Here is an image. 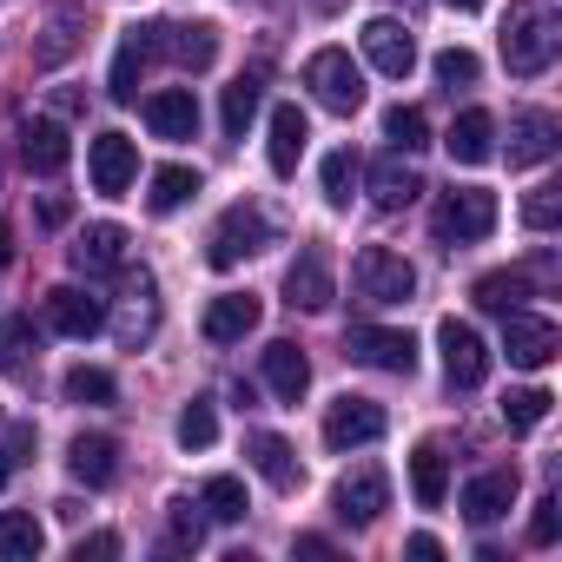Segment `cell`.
Masks as SVG:
<instances>
[{
    "mask_svg": "<svg viewBox=\"0 0 562 562\" xmlns=\"http://www.w3.org/2000/svg\"><path fill=\"white\" fill-rule=\"evenodd\" d=\"M199 509H205L212 522H245V483H238V476H205Z\"/></svg>",
    "mask_w": 562,
    "mask_h": 562,
    "instance_id": "8d00e7d4",
    "label": "cell"
},
{
    "mask_svg": "<svg viewBox=\"0 0 562 562\" xmlns=\"http://www.w3.org/2000/svg\"><path fill=\"white\" fill-rule=\"evenodd\" d=\"M14 258V232H8V218H0V265Z\"/></svg>",
    "mask_w": 562,
    "mask_h": 562,
    "instance_id": "f907efd6",
    "label": "cell"
},
{
    "mask_svg": "<svg viewBox=\"0 0 562 562\" xmlns=\"http://www.w3.org/2000/svg\"><path fill=\"white\" fill-rule=\"evenodd\" d=\"M87 41V0H54V14H47V41L34 47L41 67H60L67 54H80Z\"/></svg>",
    "mask_w": 562,
    "mask_h": 562,
    "instance_id": "d6986e66",
    "label": "cell"
},
{
    "mask_svg": "<svg viewBox=\"0 0 562 562\" xmlns=\"http://www.w3.org/2000/svg\"><path fill=\"white\" fill-rule=\"evenodd\" d=\"M285 305L292 312H325L331 305V265L318 251H299L292 271H285Z\"/></svg>",
    "mask_w": 562,
    "mask_h": 562,
    "instance_id": "44dd1931",
    "label": "cell"
},
{
    "mask_svg": "<svg viewBox=\"0 0 562 562\" xmlns=\"http://www.w3.org/2000/svg\"><path fill=\"white\" fill-rule=\"evenodd\" d=\"M34 358V318H0V371H27Z\"/></svg>",
    "mask_w": 562,
    "mask_h": 562,
    "instance_id": "ab89813d",
    "label": "cell"
},
{
    "mask_svg": "<svg viewBox=\"0 0 562 562\" xmlns=\"http://www.w3.org/2000/svg\"><path fill=\"white\" fill-rule=\"evenodd\" d=\"M258 312H265V305H258L251 292H225V299L205 305V338H212V345H238L245 331H258Z\"/></svg>",
    "mask_w": 562,
    "mask_h": 562,
    "instance_id": "d4e9b609",
    "label": "cell"
},
{
    "mask_svg": "<svg viewBox=\"0 0 562 562\" xmlns=\"http://www.w3.org/2000/svg\"><path fill=\"white\" fill-rule=\"evenodd\" d=\"M417 192H424V172H417L404 153H391V159H378V166H371V199H378L384 212L417 205Z\"/></svg>",
    "mask_w": 562,
    "mask_h": 562,
    "instance_id": "cb8c5ba5",
    "label": "cell"
},
{
    "mask_svg": "<svg viewBox=\"0 0 562 562\" xmlns=\"http://www.w3.org/2000/svg\"><path fill=\"white\" fill-rule=\"evenodd\" d=\"M305 87H312V100H318L325 113H358V106H364V74L351 67L345 47L312 54V60H305Z\"/></svg>",
    "mask_w": 562,
    "mask_h": 562,
    "instance_id": "277c9868",
    "label": "cell"
},
{
    "mask_svg": "<svg viewBox=\"0 0 562 562\" xmlns=\"http://www.w3.org/2000/svg\"><path fill=\"white\" fill-rule=\"evenodd\" d=\"M199 542H205V516H192V503L179 496L172 503V542L166 549H199Z\"/></svg>",
    "mask_w": 562,
    "mask_h": 562,
    "instance_id": "bcb514c9",
    "label": "cell"
},
{
    "mask_svg": "<svg viewBox=\"0 0 562 562\" xmlns=\"http://www.w3.org/2000/svg\"><path fill=\"white\" fill-rule=\"evenodd\" d=\"M443 8H457V14H476V8H483V0H443Z\"/></svg>",
    "mask_w": 562,
    "mask_h": 562,
    "instance_id": "f5cc1de1",
    "label": "cell"
},
{
    "mask_svg": "<svg viewBox=\"0 0 562 562\" xmlns=\"http://www.w3.org/2000/svg\"><path fill=\"white\" fill-rule=\"evenodd\" d=\"M443 146H450V159H457V166H483V159L496 153V120H490L483 106H470V113H457V120H450Z\"/></svg>",
    "mask_w": 562,
    "mask_h": 562,
    "instance_id": "603a6c76",
    "label": "cell"
},
{
    "mask_svg": "<svg viewBox=\"0 0 562 562\" xmlns=\"http://www.w3.org/2000/svg\"><path fill=\"white\" fill-rule=\"evenodd\" d=\"M503 318H509V325H503V351H509V364H522V371L555 364L562 331H555L549 318H529V312H503Z\"/></svg>",
    "mask_w": 562,
    "mask_h": 562,
    "instance_id": "7c38bea8",
    "label": "cell"
},
{
    "mask_svg": "<svg viewBox=\"0 0 562 562\" xmlns=\"http://www.w3.org/2000/svg\"><path fill=\"white\" fill-rule=\"evenodd\" d=\"M146 126H153L159 139H192V133H199V100H192V87L146 93Z\"/></svg>",
    "mask_w": 562,
    "mask_h": 562,
    "instance_id": "7402d4cb",
    "label": "cell"
},
{
    "mask_svg": "<svg viewBox=\"0 0 562 562\" xmlns=\"http://www.w3.org/2000/svg\"><path fill=\"white\" fill-rule=\"evenodd\" d=\"M404 555H417V562H437V555H443V542H437V536H411V542H404Z\"/></svg>",
    "mask_w": 562,
    "mask_h": 562,
    "instance_id": "c3c4849f",
    "label": "cell"
},
{
    "mask_svg": "<svg viewBox=\"0 0 562 562\" xmlns=\"http://www.w3.org/2000/svg\"><path fill=\"white\" fill-rule=\"evenodd\" d=\"M60 391H67V404H93V411L120 404V384H113V371H100V364H74V371L60 378Z\"/></svg>",
    "mask_w": 562,
    "mask_h": 562,
    "instance_id": "d6a6232c",
    "label": "cell"
},
{
    "mask_svg": "<svg viewBox=\"0 0 562 562\" xmlns=\"http://www.w3.org/2000/svg\"><path fill=\"white\" fill-rule=\"evenodd\" d=\"M159 325V305H153V278L139 271V285L126 292V318H120V345H146Z\"/></svg>",
    "mask_w": 562,
    "mask_h": 562,
    "instance_id": "e575fe53",
    "label": "cell"
},
{
    "mask_svg": "<svg viewBox=\"0 0 562 562\" xmlns=\"http://www.w3.org/2000/svg\"><path fill=\"white\" fill-rule=\"evenodd\" d=\"M166 54L186 67V74H205L218 60V27L212 21H192V27H166Z\"/></svg>",
    "mask_w": 562,
    "mask_h": 562,
    "instance_id": "f546056e",
    "label": "cell"
},
{
    "mask_svg": "<svg viewBox=\"0 0 562 562\" xmlns=\"http://www.w3.org/2000/svg\"><path fill=\"white\" fill-rule=\"evenodd\" d=\"M529 285H536V271L529 265H509V271H483L476 285H470V299L483 305V312H522V299H529Z\"/></svg>",
    "mask_w": 562,
    "mask_h": 562,
    "instance_id": "4316f807",
    "label": "cell"
},
{
    "mask_svg": "<svg viewBox=\"0 0 562 562\" xmlns=\"http://www.w3.org/2000/svg\"><path fill=\"white\" fill-rule=\"evenodd\" d=\"M364 60L378 67V74H391V80H404L411 67H417V41L391 21V14H378V21H364Z\"/></svg>",
    "mask_w": 562,
    "mask_h": 562,
    "instance_id": "2e32d148",
    "label": "cell"
},
{
    "mask_svg": "<svg viewBox=\"0 0 562 562\" xmlns=\"http://www.w3.org/2000/svg\"><path fill=\"white\" fill-rule=\"evenodd\" d=\"M555 218H562V186H536L522 199V225L529 232H555Z\"/></svg>",
    "mask_w": 562,
    "mask_h": 562,
    "instance_id": "ee69618b",
    "label": "cell"
},
{
    "mask_svg": "<svg viewBox=\"0 0 562 562\" xmlns=\"http://www.w3.org/2000/svg\"><path fill=\"white\" fill-rule=\"evenodd\" d=\"M305 139H312V120H305L299 106H271V172H278V179L299 172Z\"/></svg>",
    "mask_w": 562,
    "mask_h": 562,
    "instance_id": "484cf974",
    "label": "cell"
},
{
    "mask_svg": "<svg viewBox=\"0 0 562 562\" xmlns=\"http://www.w3.org/2000/svg\"><path fill=\"white\" fill-rule=\"evenodd\" d=\"M555 113H516L509 120V166H542L555 153Z\"/></svg>",
    "mask_w": 562,
    "mask_h": 562,
    "instance_id": "83f0119b",
    "label": "cell"
},
{
    "mask_svg": "<svg viewBox=\"0 0 562 562\" xmlns=\"http://www.w3.org/2000/svg\"><path fill=\"white\" fill-rule=\"evenodd\" d=\"M87 555H120V536H80L74 542V562H87Z\"/></svg>",
    "mask_w": 562,
    "mask_h": 562,
    "instance_id": "7dc6e473",
    "label": "cell"
},
{
    "mask_svg": "<svg viewBox=\"0 0 562 562\" xmlns=\"http://www.w3.org/2000/svg\"><path fill=\"white\" fill-rule=\"evenodd\" d=\"M21 166L27 172H41V179H60L67 172V159H74V139H67V126L60 120H21Z\"/></svg>",
    "mask_w": 562,
    "mask_h": 562,
    "instance_id": "4fadbf2b",
    "label": "cell"
},
{
    "mask_svg": "<svg viewBox=\"0 0 562 562\" xmlns=\"http://www.w3.org/2000/svg\"><path fill=\"white\" fill-rule=\"evenodd\" d=\"M41 549H47V529L27 509H0V555H8V562H34Z\"/></svg>",
    "mask_w": 562,
    "mask_h": 562,
    "instance_id": "1f68e13d",
    "label": "cell"
},
{
    "mask_svg": "<svg viewBox=\"0 0 562 562\" xmlns=\"http://www.w3.org/2000/svg\"><path fill=\"white\" fill-rule=\"evenodd\" d=\"M384 139H391L397 153L430 146V120H424V106H391V113H384Z\"/></svg>",
    "mask_w": 562,
    "mask_h": 562,
    "instance_id": "74e56055",
    "label": "cell"
},
{
    "mask_svg": "<svg viewBox=\"0 0 562 562\" xmlns=\"http://www.w3.org/2000/svg\"><path fill=\"white\" fill-rule=\"evenodd\" d=\"M67 212H74V205H67V199H60V192H54V199H47V205H41V218H47V225H67Z\"/></svg>",
    "mask_w": 562,
    "mask_h": 562,
    "instance_id": "681fc988",
    "label": "cell"
},
{
    "mask_svg": "<svg viewBox=\"0 0 562 562\" xmlns=\"http://www.w3.org/2000/svg\"><path fill=\"white\" fill-rule=\"evenodd\" d=\"M555 536H562V496H555V490H542V496H536V516H529V542H536V549H549Z\"/></svg>",
    "mask_w": 562,
    "mask_h": 562,
    "instance_id": "f6af8a7d",
    "label": "cell"
},
{
    "mask_svg": "<svg viewBox=\"0 0 562 562\" xmlns=\"http://www.w3.org/2000/svg\"><path fill=\"white\" fill-rule=\"evenodd\" d=\"M503 60L516 80H536L549 60H555V21L536 8V0H516L509 21H503Z\"/></svg>",
    "mask_w": 562,
    "mask_h": 562,
    "instance_id": "6da1fadb",
    "label": "cell"
},
{
    "mask_svg": "<svg viewBox=\"0 0 562 562\" xmlns=\"http://www.w3.org/2000/svg\"><path fill=\"white\" fill-rule=\"evenodd\" d=\"M67 470H74L87 490H106V483L120 476V443L100 437V430H80V437L67 443Z\"/></svg>",
    "mask_w": 562,
    "mask_h": 562,
    "instance_id": "ac0fdd59",
    "label": "cell"
},
{
    "mask_svg": "<svg viewBox=\"0 0 562 562\" xmlns=\"http://www.w3.org/2000/svg\"><path fill=\"white\" fill-rule=\"evenodd\" d=\"M476 74H483V60H476L470 47H443V54H437V87L457 93V87H476Z\"/></svg>",
    "mask_w": 562,
    "mask_h": 562,
    "instance_id": "7bdbcfd3",
    "label": "cell"
},
{
    "mask_svg": "<svg viewBox=\"0 0 562 562\" xmlns=\"http://www.w3.org/2000/svg\"><path fill=\"white\" fill-rule=\"evenodd\" d=\"M126 265V232L120 225H87L80 245H74V271L100 278V271H120Z\"/></svg>",
    "mask_w": 562,
    "mask_h": 562,
    "instance_id": "f1b7e54d",
    "label": "cell"
},
{
    "mask_svg": "<svg viewBox=\"0 0 562 562\" xmlns=\"http://www.w3.org/2000/svg\"><path fill=\"white\" fill-rule=\"evenodd\" d=\"M47 325H54L60 338H93V331L106 325V305H100L93 292H80V285H54V292H47Z\"/></svg>",
    "mask_w": 562,
    "mask_h": 562,
    "instance_id": "e0dca14e",
    "label": "cell"
},
{
    "mask_svg": "<svg viewBox=\"0 0 562 562\" xmlns=\"http://www.w3.org/2000/svg\"><path fill=\"white\" fill-rule=\"evenodd\" d=\"M87 179H93L100 199H120V192L139 179V146H133L126 133H100V139L87 146Z\"/></svg>",
    "mask_w": 562,
    "mask_h": 562,
    "instance_id": "30bf717a",
    "label": "cell"
},
{
    "mask_svg": "<svg viewBox=\"0 0 562 562\" xmlns=\"http://www.w3.org/2000/svg\"><path fill=\"white\" fill-rule=\"evenodd\" d=\"M411 490H417L424 509L443 503V490H450V457H443V443H417V450H411Z\"/></svg>",
    "mask_w": 562,
    "mask_h": 562,
    "instance_id": "4dcf8cb0",
    "label": "cell"
},
{
    "mask_svg": "<svg viewBox=\"0 0 562 562\" xmlns=\"http://www.w3.org/2000/svg\"><path fill=\"white\" fill-rule=\"evenodd\" d=\"M345 351L371 371H391V378H411L417 371V338L411 331H384V325H351Z\"/></svg>",
    "mask_w": 562,
    "mask_h": 562,
    "instance_id": "ba28073f",
    "label": "cell"
},
{
    "mask_svg": "<svg viewBox=\"0 0 562 562\" xmlns=\"http://www.w3.org/2000/svg\"><path fill=\"white\" fill-rule=\"evenodd\" d=\"M516 490H522V476H516L509 463H496V470H483V476L463 483V516L483 529V522H496V516L516 509Z\"/></svg>",
    "mask_w": 562,
    "mask_h": 562,
    "instance_id": "5bb4252c",
    "label": "cell"
},
{
    "mask_svg": "<svg viewBox=\"0 0 562 562\" xmlns=\"http://www.w3.org/2000/svg\"><path fill=\"white\" fill-rule=\"evenodd\" d=\"M391 430V417H384V404H371V397H338L331 411H325V443L331 450H364V443H378Z\"/></svg>",
    "mask_w": 562,
    "mask_h": 562,
    "instance_id": "8fae6325",
    "label": "cell"
},
{
    "mask_svg": "<svg viewBox=\"0 0 562 562\" xmlns=\"http://www.w3.org/2000/svg\"><path fill=\"white\" fill-rule=\"evenodd\" d=\"M8 476H14V450H0V490H8Z\"/></svg>",
    "mask_w": 562,
    "mask_h": 562,
    "instance_id": "816d5d0a",
    "label": "cell"
},
{
    "mask_svg": "<svg viewBox=\"0 0 562 562\" xmlns=\"http://www.w3.org/2000/svg\"><path fill=\"white\" fill-rule=\"evenodd\" d=\"M351 285H358L364 305H411V292H417V265H411L404 251H391V245H364L358 265H351Z\"/></svg>",
    "mask_w": 562,
    "mask_h": 562,
    "instance_id": "7a4b0ae2",
    "label": "cell"
},
{
    "mask_svg": "<svg viewBox=\"0 0 562 562\" xmlns=\"http://www.w3.org/2000/svg\"><path fill=\"white\" fill-rule=\"evenodd\" d=\"M245 457H251V470H258L278 496H292V490L305 483V463L292 457V443L278 437V430H251V437H245Z\"/></svg>",
    "mask_w": 562,
    "mask_h": 562,
    "instance_id": "9a60e30c",
    "label": "cell"
},
{
    "mask_svg": "<svg viewBox=\"0 0 562 562\" xmlns=\"http://www.w3.org/2000/svg\"><path fill=\"white\" fill-rule=\"evenodd\" d=\"M437 351H443V378H450L457 391H476V384L490 378V345L476 338V325L443 318V325H437Z\"/></svg>",
    "mask_w": 562,
    "mask_h": 562,
    "instance_id": "52a82bcc",
    "label": "cell"
},
{
    "mask_svg": "<svg viewBox=\"0 0 562 562\" xmlns=\"http://www.w3.org/2000/svg\"><path fill=\"white\" fill-rule=\"evenodd\" d=\"M358 172H364V166H358V153H351V146H338V153L325 159V199H331V205H351Z\"/></svg>",
    "mask_w": 562,
    "mask_h": 562,
    "instance_id": "60d3db41",
    "label": "cell"
},
{
    "mask_svg": "<svg viewBox=\"0 0 562 562\" xmlns=\"http://www.w3.org/2000/svg\"><path fill=\"white\" fill-rule=\"evenodd\" d=\"M271 245V218L258 212V205H225V218L212 225V271H232L238 258H251V251H265Z\"/></svg>",
    "mask_w": 562,
    "mask_h": 562,
    "instance_id": "8992f818",
    "label": "cell"
},
{
    "mask_svg": "<svg viewBox=\"0 0 562 562\" xmlns=\"http://www.w3.org/2000/svg\"><path fill=\"white\" fill-rule=\"evenodd\" d=\"M331 509H338V522H351V529H371V522L391 509V476H384L378 463L351 470V476L331 490Z\"/></svg>",
    "mask_w": 562,
    "mask_h": 562,
    "instance_id": "9c48e42d",
    "label": "cell"
},
{
    "mask_svg": "<svg viewBox=\"0 0 562 562\" xmlns=\"http://www.w3.org/2000/svg\"><path fill=\"white\" fill-rule=\"evenodd\" d=\"M192 192H199V172H192V166H159V172H153L146 205H153V212H179Z\"/></svg>",
    "mask_w": 562,
    "mask_h": 562,
    "instance_id": "d590c367",
    "label": "cell"
},
{
    "mask_svg": "<svg viewBox=\"0 0 562 562\" xmlns=\"http://www.w3.org/2000/svg\"><path fill=\"white\" fill-rule=\"evenodd\" d=\"M258 100H265V80H258V74H238V80L225 87V106H218V120H225V133H232V139H245V126H251Z\"/></svg>",
    "mask_w": 562,
    "mask_h": 562,
    "instance_id": "836d02e7",
    "label": "cell"
},
{
    "mask_svg": "<svg viewBox=\"0 0 562 562\" xmlns=\"http://www.w3.org/2000/svg\"><path fill=\"white\" fill-rule=\"evenodd\" d=\"M265 384H271V397H285V404H299L305 391H312V358L292 345V338H278V345H265Z\"/></svg>",
    "mask_w": 562,
    "mask_h": 562,
    "instance_id": "ffe728a7",
    "label": "cell"
},
{
    "mask_svg": "<svg viewBox=\"0 0 562 562\" xmlns=\"http://www.w3.org/2000/svg\"><path fill=\"white\" fill-rule=\"evenodd\" d=\"M179 443H186V450H212V443H218V411H212V397H192V404L179 411Z\"/></svg>",
    "mask_w": 562,
    "mask_h": 562,
    "instance_id": "f35d334b",
    "label": "cell"
},
{
    "mask_svg": "<svg viewBox=\"0 0 562 562\" xmlns=\"http://www.w3.org/2000/svg\"><path fill=\"white\" fill-rule=\"evenodd\" d=\"M430 232H437V245H476V238H490V232H496V192H483V186L443 192Z\"/></svg>",
    "mask_w": 562,
    "mask_h": 562,
    "instance_id": "3957f363",
    "label": "cell"
},
{
    "mask_svg": "<svg viewBox=\"0 0 562 562\" xmlns=\"http://www.w3.org/2000/svg\"><path fill=\"white\" fill-rule=\"evenodd\" d=\"M549 404H555V397L536 391V384H529V391H509V397H503V424H509V430H536V424L549 417Z\"/></svg>",
    "mask_w": 562,
    "mask_h": 562,
    "instance_id": "b9f144b4",
    "label": "cell"
},
{
    "mask_svg": "<svg viewBox=\"0 0 562 562\" xmlns=\"http://www.w3.org/2000/svg\"><path fill=\"white\" fill-rule=\"evenodd\" d=\"M166 54V21H153V27H126L120 34V54H113V80H106V93L120 100V106H133L139 100V80H146V67Z\"/></svg>",
    "mask_w": 562,
    "mask_h": 562,
    "instance_id": "5b68a950",
    "label": "cell"
}]
</instances>
